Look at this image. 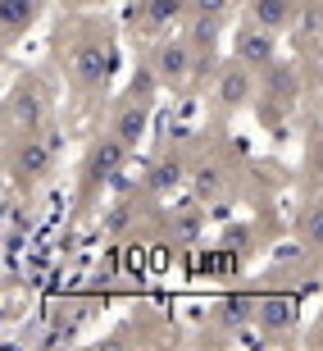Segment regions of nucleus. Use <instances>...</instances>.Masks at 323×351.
I'll list each match as a JSON object with an SVG mask.
<instances>
[{
	"instance_id": "f257e3e1",
	"label": "nucleus",
	"mask_w": 323,
	"mask_h": 351,
	"mask_svg": "<svg viewBox=\"0 0 323 351\" xmlns=\"http://www.w3.org/2000/svg\"><path fill=\"white\" fill-rule=\"evenodd\" d=\"M55 156H60V137H55L51 123H46L41 132H14V142H10V178H14V187L32 192L37 182H46L51 169H55Z\"/></svg>"
},
{
	"instance_id": "f03ea898",
	"label": "nucleus",
	"mask_w": 323,
	"mask_h": 351,
	"mask_svg": "<svg viewBox=\"0 0 323 351\" xmlns=\"http://www.w3.org/2000/svg\"><path fill=\"white\" fill-rule=\"evenodd\" d=\"M5 123L10 132H41L51 123V96L41 78H18L14 91L5 96Z\"/></svg>"
},
{
	"instance_id": "7ed1b4c3",
	"label": "nucleus",
	"mask_w": 323,
	"mask_h": 351,
	"mask_svg": "<svg viewBox=\"0 0 323 351\" xmlns=\"http://www.w3.org/2000/svg\"><path fill=\"white\" fill-rule=\"evenodd\" d=\"M259 78H264V73H255L250 64H242L233 55V60L214 73V105H219L223 114H237L242 105H250L259 96Z\"/></svg>"
},
{
	"instance_id": "20e7f679",
	"label": "nucleus",
	"mask_w": 323,
	"mask_h": 351,
	"mask_svg": "<svg viewBox=\"0 0 323 351\" xmlns=\"http://www.w3.org/2000/svg\"><path fill=\"white\" fill-rule=\"evenodd\" d=\"M128 151H132V146L123 142V137H114L109 128H105L101 137H91L87 165H82V182H87V192H91V187H105V182L114 178V169H123Z\"/></svg>"
},
{
	"instance_id": "39448f33",
	"label": "nucleus",
	"mask_w": 323,
	"mask_h": 351,
	"mask_svg": "<svg viewBox=\"0 0 323 351\" xmlns=\"http://www.w3.org/2000/svg\"><path fill=\"white\" fill-rule=\"evenodd\" d=\"M233 55L242 64H250L255 73H269V69L278 64V32H269V27L255 23V19H246L233 32Z\"/></svg>"
},
{
	"instance_id": "423d86ee",
	"label": "nucleus",
	"mask_w": 323,
	"mask_h": 351,
	"mask_svg": "<svg viewBox=\"0 0 323 351\" xmlns=\"http://www.w3.org/2000/svg\"><path fill=\"white\" fill-rule=\"evenodd\" d=\"M151 69H155L159 87H182L187 78H196V46L182 37H168L151 51Z\"/></svg>"
},
{
	"instance_id": "0eeeda50",
	"label": "nucleus",
	"mask_w": 323,
	"mask_h": 351,
	"mask_svg": "<svg viewBox=\"0 0 323 351\" xmlns=\"http://www.w3.org/2000/svg\"><path fill=\"white\" fill-rule=\"evenodd\" d=\"M105 69H109V46H105V41L87 37V41H78V46L68 51V78H73L78 91H87V96L101 91Z\"/></svg>"
},
{
	"instance_id": "6e6552de",
	"label": "nucleus",
	"mask_w": 323,
	"mask_h": 351,
	"mask_svg": "<svg viewBox=\"0 0 323 351\" xmlns=\"http://www.w3.org/2000/svg\"><path fill=\"white\" fill-rule=\"evenodd\" d=\"M146 128H151V105H146V101H132V96H128L123 105H118L114 119H109V132H114V137H123L128 146L142 142Z\"/></svg>"
},
{
	"instance_id": "1a4fd4ad",
	"label": "nucleus",
	"mask_w": 323,
	"mask_h": 351,
	"mask_svg": "<svg viewBox=\"0 0 323 351\" xmlns=\"http://www.w3.org/2000/svg\"><path fill=\"white\" fill-rule=\"evenodd\" d=\"M41 14V0H0V23H5V46H14L18 37L32 32Z\"/></svg>"
},
{
	"instance_id": "9d476101",
	"label": "nucleus",
	"mask_w": 323,
	"mask_h": 351,
	"mask_svg": "<svg viewBox=\"0 0 323 351\" xmlns=\"http://www.w3.org/2000/svg\"><path fill=\"white\" fill-rule=\"evenodd\" d=\"M246 19L264 23L269 32H283V27H292V19H296V0H250V5H246Z\"/></svg>"
},
{
	"instance_id": "9b49d317",
	"label": "nucleus",
	"mask_w": 323,
	"mask_h": 351,
	"mask_svg": "<svg viewBox=\"0 0 323 351\" xmlns=\"http://www.w3.org/2000/svg\"><path fill=\"white\" fill-rule=\"evenodd\" d=\"M187 10H192V0H142V27L146 32H164Z\"/></svg>"
},
{
	"instance_id": "f8f14e48",
	"label": "nucleus",
	"mask_w": 323,
	"mask_h": 351,
	"mask_svg": "<svg viewBox=\"0 0 323 351\" xmlns=\"http://www.w3.org/2000/svg\"><path fill=\"white\" fill-rule=\"evenodd\" d=\"M255 319L273 333V328H287L292 319H296V306H292L287 297H264V301L255 306Z\"/></svg>"
},
{
	"instance_id": "ddd939ff",
	"label": "nucleus",
	"mask_w": 323,
	"mask_h": 351,
	"mask_svg": "<svg viewBox=\"0 0 323 351\" xmlns=\"http://www.w3.org/2000/svg\"><path fill=\"white\" fill-rule=\"evenodd\" d=\"M296 233H300V242H305L310 251H323V201H310V206L300 210Z\"/></svg>"
},
{
	"instance_id": "4468645a",
	"label": "nucleus",
	"mask_w": 323,
	"mask_h": 351,
	"mask_svg": "<svg viewBox=\"0 0 323 351\" xmlns=\"http://www.w3.org/2000/svg\"><path fill=\"white\" fill-rule=\"evenodd\" d=\"M178 182H182V165H178V160H159L155 173H151V187L164 192V187H178Z\"/></svg>"
},
{
	"instance_id": "2eb2a0df",
	"label": "nucleus",
	"mask_w": 323,
	"mask_h": 351,
	"mask_svg": "<svg viewBox=\"0 0 323 351\" xmlns=\"http://www.w3.org/2000/svg\"><path fill=\"white\" fill-rule=\"evenodd\" d=\"M233 10V0H192V14H209V19H223Z\"/></svg>"
},
{
	"instance_id": "dca6fc26",
	"label": "nucleus",
	"mask_w": 323,
	"mask_h": 351,
	"mask_svg": "<svg viewBox=\"0 0 323 351\" xmlns=\"http://www.w3.org/2000/svg\"><path fill=\"white\" fill-rule=\"evenodd\" d=\"M196 192H201V196L219 192V173H214V169H196Z\"/></svg>"
},
{
	"instance_id": "f3484780",
	"label": "nucleus",
	"mask_w": 323,
	"mask_h": 351,
	"mask_svg": "<svg viewBox=\"0 0 323 351\" xmlns=\"http://www.w3.org/2000/svg\"><path fill=\"white\" fill-rule=\"evenodd\" d=\"M60 5H68V10H91V5H101V0H60Z\"/></svg>"
},
{
	"instance_id": "a211bd4d",
	"label": "nucleus",
	"mask_w": 323,
	"mask_h": 351,
	"mask_svg": "<svg viewBox=\"0 0 323 351\" xmlns=\"http://www.w3.org/2000/svg\"><path fill=\"white\" fill-rule=\"evenodd\" d=\"M314 132H319V137H323V114H319V119H314Z\"/></svg>"
},
{
	"instance_id": "6ab92c4d",
	"label": "nucleus",
	"mask_w": 323,
	"mask_h": 351,
	"mask_svg": "<svg viewBox=\"0 0 323 351\" xmlns=\"http://www.w3.org/2000/svg\"><path fill=\"white\" fill-rule=\"evenodd\" d=\"M319 182H323V160H319Z\"/></svg>"
}]
</instances>
